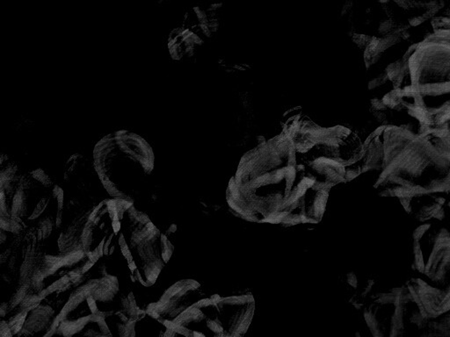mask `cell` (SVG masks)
<instances>
[{"label":"cell","instance_id":"f1b7e54d","mask_svg":"<svg viewBox=\"0 0 450 337\" xmlns=\"http://www.w3.org/2000/svg\"><path fill=\"white\" fill-rule=\"evenodd\" d=\"M59 326H60V322L55 319L54 321H53L52 324L50 325L48 332L45 334L43 337H52L53 336H54V334L56 333V331H57V329H58Z\"/></svg>","mask_w":450,"mask_h":337},{"label":"cell","instance_id":"83f0119b","mask_svg":"<svg viewBox=\"0 0 450 337\" xmlns=\"http://www.w3.org/2000/svg\"><path fill=\"white\" fill-rule=\"evenodd\" d=\"M13 333L9 328L8 323L4 320L0 323V337H13Z\"/></svg>","mask_w":450,"mask_h":337},{"label":"cell","instance_id":"ffe728a7","mask_svg":"<svg viewBox=\"0 0 450 337\" xmlns=\"http://www.w3.org/2000/svg\"><path fill=\"white\" fill-rule=\"evenodd\" d=\"M28 315V312L20 311L19 314L13 317L8 322V326L13 336L17 335L22 331L25 322L26 320V316Z\"/></svg>","mask_w":450,"mask_h":337},{"label":"cell","instance_id":"8d00e7d4","mask_svg":"<svg viewBox=\"0 0 450 337\" xmlns=\"http://www.w3.org/2000/svg\"><path fill=\"white\" fill-rule=\"evenodd\" d=\"M2 278H3V280H4L5 283H7V284H11V283H12L11 277H9L8 275H6V274H3V275H2Z\"/></svg>","mask_w":450,"mask_h":337},{"label":"cell","instance_id":"1f68e13d","mask_svg":"<svg viewBox=\"0 0 450 337\" xmlns=\"http://www.w3.org/2000/svg\"><path fill=\"white\" fill-rule=\"evenodd\" d=\"M8 309H10L9 304L5 302L2 303L1 307H0V316H1V317H4V316L7 314Z\"/></svg>","mask_w":450,"mask_h":337},{"label":"cell","instance_id":"d6a6232c","mask_svg":"<svg viewBox=\"0 0 450 337\" xmlns=\"http://www.w3.org/2000/svg\"><path fill=\"white\" fill-rule=\"evenodd\" d=\"M93 264H94L93 262H91V260H88L87 263L84 264V266H83L82 268H81V270H82V274H85L88 270H90V269L93 266Z\"/></svg>","mask_w":450,"mask_h":337},{"label":"cell","instance_id":"44dd1931","mask_svg":"<svg viewBox=\"0 0 450 337\" xmlns=\"http://www.w3.org/2000/svg\"><path fill=\"white\" fill-rule=\"evenodd\" d=\"M69 282H71V278L69 277V274H68V275H65L64 277H61L59 280L54 282L52 285L48 286V288L43 290V291L40 293L39 295L41 296V298L44 299L46 296H48L49 294L55 293L56 291H59V290L62 289L64 286H66V285L69 284Z\"/></svg>","mask_w":450,"mask_h":337},{"label":"cell","instance_id":"4fadbf2b","mask_svg":"<svg viewBox=\"0 0 450 337\" xmlns=\"http://www.w3.org/2000/svg\"><path fill=\"white\" fill-rule=\"evenodd\" d=\"M54 313L55 312L51 307L39 305L31 311L30 316L26 319L25 325L20 334L31 335L45 330L50 323H53L51 319Z\"/></svg>","mask_w":450,"mask_h":337},{"label":"cell","instance_id":"7402d4cb","mask_svg":"<svg viewBox=\"0 0 450 337\" xmlns=\"http://www.w3.org/2000/svg\"><path fill=\"white\" fill-rule=\"evenodd\" d=\"M43 298H41L39 294H27L26 298L22 301V304L20 305L21 311L29 312L34 310L35 307H38L40 302L42 301Z\"/></svg>","mask_w":450,"mask_h":337},{"label":"cell","instance_id":"836d02e7","mask_svg":"<svg viewBox=\"0 0 450 337\" xmlns=\"http://www.w3.org/2000/svg\"><path fill=\"white\" fill-rule=\"evenodd\" d=\"M63 214H64L63 211H58V210H57V212H56V228H59V227L61 226V223H62V218H63Z\"/></svg>","mask_w":450,"mask_h":337},{"label":"cell","instance_id":"4316f807","mask_svg":"<svg viewBox=\"0 0 450 337\" xmlns=\"http://www.w3.org/2000/svg\"><path fill=\"white\" fill-rule=\"evenodd\" d=\"M41 232L43 233V238L46 239L51 233L53 229V222L49 219H44V221L40 223Z\"/></svg>","mask_w":450,"mask_h":337},{"label":"cell","instance_id":"7c38bea8","mask_svg":"<svg viewBox=\"0 0 450 337\" xmlns=\"http://www.w3.org/2000/svg\"><path fill=\"white\" fill-rule=\"evenodd\" d=\"M402 41V34L387 36L373 35L367 47L362 51L364 63L367 69L377 64L388 49L400 43Z\"/></svg>","mask_w":450,"mask_h":337},{"label":"cell","instance_id":"30bf717a","mask_svg":"<svg viewBox=\"0 0 450 337\" xmlns=\"http://www.w3.org/2000/svg\"><path fill=\"white\" fill-rule=\"evenodd\" d=\"M449 193L417 195L399 199L407 213L420 224L431 221H450Z\"/></svg>","mask_w":450,"mask_h":337},{"label":"cell","instance_id":"cb8c5ba5","mask_svg":"<svg viewBox=\"0 0 450 337\" xmlns=\"http://www.w3.org/2000/svg\"><path fill=\"white\" fill-rule=\"evenodd\" d=\"M135 322H136V320L130 318V320H128L126 323L117 324V331H118L119 337H135Z\"/></svg>","mask_w":450,"mask_h":337},{"label":"cell","instance_id":"9a60e30c","mask_svg":"<svg viewBox=\"0 0 450 337\" xmlns=\"http://www.w3.org/2000/svg\"><path fill=\"white\" fill-rule=\"evenodd\" d=\"M87 254L84 251H76L69 254H63L61 255H46L43 261L45 274L47 277L56 273L59 269L63 267H69L77 264L82 260Z\"/></svg>","mask_w":450,"mask_h":337},{"label":"cell","instance_id":"2e32d148","mask_svg":"<svg viewBox=\"0 0 450 337\" xmlns=\"http://www.w3.org/2000/svg\"><path fill=\"white\" fill-rule=\"evenodd\" d=\"M119 292V282L116 277L107 275L100 278L92 297L96 301L110 302Z\"/></svg>","mask_w":450,"mask_h":337},{"label":"cell","instance_id":"4dcf8cb0","mask_svg":"<svg viewBox=\"0 0 450 337\" xmlns=\"http://www.w3.org/2000/svg\"><path fill=\"white\" fill-rule=\"evenodd\" d=\"M11 255V250L8 249L6 251H4V253H2L0 255V264H3L4 263H5L7 261V258H8L9 255Z\"/></svg>","mask_w":450,"mask_h":337},{"label":"cell","instance_id":"6da1fadb","mask_svg":"<svg viewBox=\"0 0 450 337\" xmlns=\"http://www.w3.org/2000/svg\"><path fill=\"white\" fill-rule=\"evenodd\" d=\"M332 188L317 178L306 156L281 133L247 152L226 190L234 215L259 224H317Z\"/></svg>","mask_w":450,"mask_h":337},{"label":"cell","instance_id":"5bb4252c","mask_svg":"<svg viewBox=\"0 0 450 337\" xmlns=\"http://www.w3.org/2000/svg\"><path fill=\"white\" fill-rule=\"evenodd\" d=\"M100 279H93V280L87 282L86 285H83L71 294L69 300L65 304L64 308L61 310L60 314L56 316V320L59 322L66 320V317L69 316L71 312L74 311L78 306H80L83 302L87 301V298L90 296H92L97 286L99 285Z\"/></svg>","mask_w":450,"mask_h":337},{"label":"cell","instance_id":"f546056e","mask_svg":"<svg viewBox=\"0 0 450 337\" xmlns=\"http://www.w3.org/2000/svg\"><path fill=\"white\" fill-rule=\"evenodd\" d=\"M85 337H109V336H105L103 334L99 333L97 332L95 330H92V329H89L87 330V332L85 333Z\"/></svg>","mask_w":450,"mask_h":337},{"label":"cell","instance_id":"8992f818","mask_svg":"<svg viewBox=\"0 0 450 337\" xmlns=\"http://www.w3.org/2000/svg\"><path fill=\"white\" fill-rule=\"evenodd\" d=\"M92 160L100 183L112 199L134 202L153 171L155 157L142 136L118 130L97 143Z\"/></svg>","mask_w":450,"mask_h":337},{"label":"cell","instance_id":"52a82bcc","mask_svg":"<svg viewBox=\"0 0 450 337\" xmlns=\"http://www.w3.org/2000/svg\"><path fill=\"white\" fill-rule=\"evenodd\" d=\"M221 4L198 5L189 9L169 34L167 47L174 60L191 59L221 26Z\"/></svg>","mask_w":450,"mask_h":337},{"label":"cell","instance_id":"d4e9b609","mask_svg":"<svg viewBox=\"0 0 450 337\" xmlns=\"http://www.w3.org/2000/svg\"><path fill=\"white\" fill-rule=\"evenodd\" d=\"M160 241L161 256H162L163 261L165 262V264H166V263L168 262L169 259L171 258L172 255H173L174 247H173V244H172L171 242L167 239V237L165 236V234H161Z\"/></svg>","mask_w":450,"mask_h":337},{"label":"cell","instance_id":"277c9868","mask_svg":"<svg viewBox=\"0 0 450 337\" xmlns=\"http://www.w3.org/2000/svg\"><path fill=\"white\" fill-rule=\"evenodd\" d=\"M255 304L247 290L208 288L193 279L185 309L173 320H163L164 337H245Z\"/></svg>","mask_w":450,"mask_h":337},{"label":"cell","instance_id":"ac0fdd59","mask_svg":"<svg viewBox=\"0 0 450 337\" xmlns=\"http://www.w3.org/2000/svg\"><path fill=\"white\" fill-rule=\"evenodd\" d=\"M93 316L94 315H90L75 320H63L56 332L65 337H72L75 334L80 332L90 321H93Z\"/></svg>","mask_w":450,"mask_h":337},{"label":"cell","instance_id":"5b68a950","mask_svg":"<svg viewBox=\"0 0 450 337\" xmlns=\"http://www.w3.org/2000/svg\"><path fill=\"white\" fill-rule=\"evenodd\" d=\"M406 286L420 315L431 320L450 311V221L419 225L412 233Z\"/></svg>","mask_w":450,"mask_h":337},{"label":"cell","instance_id":"e575fe53","mask_svg":"<svg viewBox=\"0 0 450 337\" xmlns=\"http://www.w3.org/2000/svg\"><path fill=\"white\" fill-rule=\"evenodd\" d=\"M16 261H17V260H16V256H14V255H13V256L10 258L8 262V267L10 270L13 271L14 266H15Z\"/></svg>","mask_w":450,"mask_h":337},{"label":"cell","instance_id":"9c48e42d","mask_svg":"<svg viewBox=\"0 0 450 337\" xmlns=\"http://www.w3.org/2000/svg\"><path fill=\"white\" fill-rule=\"evenodd\" d=\"M364 143L350 128L342 126H319L315 143L306 155L323 156L336 161L347 169V182L363 174Z\"/></svg>","mask_w":450,"mask_h":337},{"label":"cell","instance_id":"ba28073f","mask_svg":"<svg viewBox=\"0 0 450 337\" xmlns=\"http://www.w3.org/2000/svg\"><path fill=\"white\" fill-rule=\"evenodd\" d=\"M411 295L406 286L374 294L366 303L363 316L373 337H407L412 329L409 313Z\"/></svg>","mask_w":450,"mask_h":337},{"label":"cell","instance_id":"e0dca14e","mask_svg":"<svg viewBox=\"0 0 450 337\" xmlns=\"http://www.w3.org/2000/svg\"><path fill=\"white\" fill-rule=\"evenodd\" d=\"M420 337H450V311L429 320Z\"/></svg>","mask_w":450,"mask_h":337},{"label":"cell","instance_id":"484cf974","mask_svg":"<svg viewBox=\"0 0 450 337\" xmlns=\"http://www.w3.org/2000/svg\"><path fill=\"white\" fill-rule=\"evenodd\" d=\"M119 245L121 247V251L122 253V255H124L127 261H128V264H130L131 262L134 261V258H133V255L131 254V252L130 251V248L128 246L127 244V242L124 239V236L123 234L121 233L120 235V238H119Z\"/></svg>","mask_w":450,"mask_h":337},{"label":"cell","instance_id":"d6986e66","mask_svg":"<svg viewBox=\"0 0 450 337\" xmlns=\"http://www.w3.org/2000/svg\"><path fill=\"white\" fill-rule=\"evenodd\" d=\"M35 267L36 265H35L34 255L32 254H27L20 270V282L19 283L21 286H24V285L31 286L32 277H33Z\"/></svg>","mask_w":450,"mask_h":337},{"label":"cell","instance_id":"d590c367","mask_svg":"<svg viewBox=\"0 0 450 337\" xmlns=\"http://www.w3.org/2000/svg\"><path fill=\"white\" fill-rule=\"evenodd\" d=\"M7 239V234L5 233L4 230L1 229V233H0V244H3Z\"/></svg>","mask_w":450,"mask_h":337},{"label":"cell","instance_id":"74e56055","mask_svg":"<svg viewBox=\"0 0 450 337\" xmlns=\"http://www.w3.org/2000/svg\"><path fill=\"white\" fill-rule=\"evenodd\" d=\"M448 206H449V210H450V192L449 193V203H448Z\"/></svg>","mask_w":450,"mask_h":337},{"label":"cell","instance_id":"603a6c76","mask_svg":"<svg viewBox=\"0 0 450 337\" xmlns=\"http://www.w3.org/2000/svg\"><path fill=\"white\" fill-rule=\"evenodd\" d=\"M29 287H30L29 285L21 286V287L15 292V294H13V296L11 297V299H10V301H9L10 310H12L13 308H15V307L20 306V305L22 304V301L24 300V298H26V296L27 295Z\"/></svg>","mask_w":450,"mask_h":337},{"label":"cell","instance_id":"3957f363","mask_svg":"<svg viewBox=\"0 0 450 337\" xmlns=\"http://www.w3.org/2000/svg\"><path fill=\"white\" fill-rule=\"evenodd\" d=\"M404 73L393 91L418 126L450 121V32L429 34L402 56Z\"/></svg>","mask_w":450,"mask_h":337},{"label":"cell","instance_id":"8fae6325","mask_svg":"<svg viewBox=\"0 0 450 337\" xmlns=\"http://www.w3.org/2000/svg\"><path fill=\"white\" fill-rule=\"evenodd\" d=\"M96 170L93 160L82 154H74L65 165V181L73 186L83 192H87L91 188L93 175Z\"/></svg>","mask_w":450,"mask_h":337},{"label":"cell","instance_id":"7a4b0ae2","mask_svg":"<svg viewBox=\"0 0 450 337\" xmlns=\"http://www.w3.org/2000/svg\"><path fill=\"white\" fill-rule=\"evenodd\" d=\"M410 126H380L369 134L363 173L379 171L374 188L383 197L450 192V121Z\"/></svg>","mask_w":450,"mask_h":337}]
</instances>
